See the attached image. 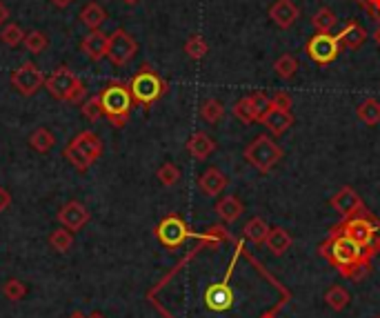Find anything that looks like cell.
<instances>
[{
	"label": "cell",
	"instance_id": "f546056e",
	"mask_svg": "<svg viewBox=\"0 0 380 318\" xmlns=\"http://www.w3.org/2000/svg\"><path fill=\"white\" fill-rule=\"evenodd\" d=\"M349 292L345 287H340V285H331L327 292H325V303L331 307L334 312H343L345 307L349 305Z\"/></svg>",
	"mask_w": 380,
	"mask_h": 318
},
{
	"label": "cell",
	"instance_id": "f35d334b",
	"mask_svg": "<svg viewBox=\"0 0 380 318\" xmlns=\"http://www.w3.org/2000/svg\"><path fill=\"white\" fill-rule=\"evenodd\" d=\"M198 238H203L207 245H218V242H225V240H230V231H227L225 227L221 225H214V227H209L203 236H198Z\"/></svg>",
	"mask_w": 380,
	"mask_h": 318
},
{
	"label": "cell",
	"instance_id": "681fc988",
	"mask_svg": "<svg viewBox=\"0 0 380 318\" xmlns=\"http://www.w3.org/2000/svg\"><path fill=\"white\" fill-rule=\"evenodd\" d=\"M122 3H125V5H138L140 0H122Z\"/></svg>",
	"mask_w": 380,
	"mask_h": 318
},
{
	"label": "cell",
	"instance_id": "d6a6232c",
	"mask_svg": "<svg viewBox=\"0 0 380 318\" xmlns=\"http://www.w3.org/2000/svg\"><path fill=\"white\" fill-rule=\"evenodd\" d=\"M207 52H209L207 41L203 38L201 34L189 36L187 43H185V54L189 56V58H192V60H203L207 56Z\"/></svg>",
	"mask_w": 380,
	"mask_h": 318
},
{
	"label": "cell",
	"instance_id": "e575fe53",
	"mask_svg": "<svg viewBox=\"0 0 380 318\" xmlns=\"http://www.w3.org/2000/svg\"><path fill=\"white\" fill-rule=\"evenodd\" d=\"M156 179L160 181V185L174 187V185H178V181H180V170H178V167H176L174 163H163V165L158 167Z\"/></svg>",
	"mask_w": 380,
	"mask_h": 318
},
{
	"label": "cell",
	"instance_id": "1f68e13d",
	"mask_svg": "<svg viewBox=\"0 0 380 318\" xmlns=\"http://www.w3.org/2000/svg\"><path fill=\"white\" fill-rule=\"evenodd\" d=\"M49 245H52V249L58 251V254H67V251L74 247V231L65 229V227L54 229L52 236H49Z\"/></svg>",
	"mask_w": 380,
	"mask_h": 318
},
{
	"label": "cell",
	"instance_id": "7c38bea8",
	"mask_svg": "<svg viewBox=\"0 0 380 318\" xmlns=\"http://www.w3.org/2000/svg\"><path fill=\"white\" fill-rule=\"evenodd\" d=\"M329 205H331V207H334L345 220L351 218V216H356V214H363V212H365V203H363V198L358 196V192L354 190V187H343V190H338L334 196H331Z\"/></svg>",
	"mask_w": 380,
	"mask_h": 318
},
{
	"label": "cell",
	"instance_id": "d4e9b609",
	"mask_svg": "<svg viewBox=\"0 0 380 318\" xmlns=\"http://www.w3.org/2000/svg\"><path fill=\"white\" fill-rule=\"evenodd\" d=\"M107 21V12L98 5V3H89V5H85L82 7V12H80V23L87 27L89 32L93 30H100V25Z\"/></svg>",
	"mask_w": 380,
	"mask_h": 318
},
{
	"label": "cell",
	"instance_id": "ac0fdd59",
	"mask_svg": "<svg viewBox=\"0 0 380 318\" xmlns=\"http://www.w3.org/2000/svg\"><path fill=\"white\" fill-rule=\"evenodd\" d=\"M227 185H230V179L218 167H209V170L201 174V179H198V187H201L205 196H212V198L221 196L227 190Z\"/></svg>",
	"mask_w": 380,
	"mask_h": 318
},
{
	"label": "cell",
	"instance_id": "c3c4849f",
	"mask_svg": "<svg viewBox=\"0 0 380 318\" xmlns=\"http://www.w3.org/2000/svg\"><path fill=\"white\" fill-rule=\"evenodd\" d=\"M89 318H107V316H102L100 312H93V314H89Z\"/></svg>",
	"mask_w": 380,
	"mask_h": 318
},
{
	"label": "cell",
	"instance_id": "8992f818",
	"mask_svg": "<svg viewBox=\"0 0 380 318\" xmlns=\"http://www.w3.org/2000/svg\"><path fill=\"white\" fill-rule=\"evenodd\" d=\"M45 89L52 98L63 102H80L85 98V93H87L82 80L69 67H65V65L52 71L49 78H45Z\"/></svg>",
	"mask_w": 380,
	"mask_h": 318
},
{
	"label": "cell",
	"instance_id": "603a6c76",
	"mask_svg": "<svg viewBox=\"0 0 380 318\" xmlns=\"http://www.w3.org/2000/svg\"><path fill=\"white\" fill-rule=\"evenodd\" d=\"M269 225H267V220L260 218V216H254L245 223V227H243V234H245V238L247 240H252L254 245H265V240H267L269 236Z\"/></svg>",
	"mask_w": 380,
	"mask_h": 318
},
{
	"label": "cell",
	"instance_id": "8fae6325",
	"mask_svg": "<svg viewBox=\"0 0 380 318\" xmlns=\"http://www.w3.org/2000/svg\"><path fill=\"white\" fill-rule=\"evenodd\" d=\"M9 82H12V87L21 93V96H34L38 89L45 87V76L34 63H23L21 67H16L12 71Z\"/></svg>",
	"mask_w": 380,
	"mask_h": 318
},
{
	"label": "cell",
	"instance_id": "ee69618b",
	"mask_svg": "<svg viewBox=\"0 0 380 318\" xmlns=\"http://www.w3.org/2000/svg\"><path fill=\"white\" fill-rule=\"evenodd\" d=\"M7 18H9V9L0 3V27H5V23H7Z\"/></svg>",
	"mask_w": 380,
	"mask_h": 318
},
{
	"label": "cell",
	"instance_id": "4fadbf2b",
	"mask_svg": "<svg viewBox=\"0 0 380 318\" xmlns=\"http://www.w3.org/2000/svg\"><path fill=\"white\" fill-rule=\"evenodd\" d=\"M89 218H91V214L78 201L65 203L60 207V212H58V223L65 229H69V231H80L89 223Z\"/></svg>",
	"mask_w": 380,
	"mask_h": 318
},
{
	"label": "cell",
	"instance_id": "74e56055",
	"mask_svg": "<svg viewBox=\"0 0 380 318\" xmlns=\"http://www.w3.org/2000/svg\"><path fill=\"white\" fill-rule=\"evenodd\" d=\"M25 47L30 54H43L47 49V45H49V41H47V36L43 32H30L25 34Z\"/></svg>",
	"mask_w": 380,
	"mask_h": 318
},
{
	"label": "cell",
	"instance_id": "f907efd6",
	"mask_svg": "<svg viewBox=\"0 0 380 318\" xmlns=\"http://www.w3.org/2000/svg\"><path fill=\"white\" fill-rule=\"evenodd\" d=\"M262 318H276V316H273V314H265Z\"/></svg>",
	"mask_w": 380,
	"mask_h": 318
},
{
	"label": "cell",
	"instance_id": "5bb4252c",
	"mask_svg": "<svg viewBox=\"0 0 380 318\" xmlns=\"http://www.w3.org/2000/svg\"><path fill=\"white\" fill-rule=\"evenodd\" d=\"M269 18L273 25L280 27V30H291L300 18V9L293 0H276V3L269 7Z\"/></svg>",
	"mask_w": 380,
	"mask_h": 318
},
{
	"label": "cell",
	"instance_id": "ffe728a7",
	"mask_svg": "<svg viewBox=\"0 0 380 318\" xmlns=\"http://www.w3.org/2000/svg\"><path fill=\"white\" fill-rule=\"evenodd\" d=\"M187 152L192 158H196V161H207V158L216 152V143L209 134L194 132L187 140Z\"/></svg>",
	"mask_w": 380,
	"mask_h": 318
},
{
	"label": "cell",
	"instance_id": "cb8c5ba5",
	"mask_svg": "<svg viewBox=\"0 0 380 318\" xmlns=\"http://www.w3.org/2000/svg\"><path fill=\"white\" fill-rule=\"evenodd\" d=\"M356 116H358V120H363L367 127L380 125V100H376V98H365L356 107Z\"/></svg>",
	"mask_w": 380,
	"mask_h": 318
},
{
	"label": "cell",
	"instance_id": "b9f144b4",
	"mask_svg": "<svg viewBox=\"0 0 380 318\" xmlns=\"http://www.w3.org/2000/svg\"><path fill=\"white\" fill-rule=\"evenodd\" d=\"M271 105L278 107V109H284V111H291L293 100H291V96H289L287 91H276V93L271 96Z\"/></svg>",
	"mask_w": 380,
	"mask_h": 318
},
{
	"label": "cell",
	"instance_id": "6da1fadb",
	"mask_svg": "<svg viewBox=\"0 0 380 318\" xmlns=\"http://www.w3.org/2000/svg\"><path fill=\"white\" fill-rule=\"evenodd\" d=\"M334 263L340 267V274L351 276V278H358L363 267H367V258L372 256V251L360 247L356 240H351L349 236H345L343 231H334L331 238L327 240V245L322 247Z\"/></svg>",
	"mask_w": 380,
	"mask_h": 318
},
{
	"label": "cell",
	"instance_id": "83f0119b",
	"mask_svg": "<svg viewBox=\"0 0 380 318\" xmlns=\"http://www.w3.org/2000/svg\"><path fill=\"white\" fill-rule=\"evenodd\" d=\"M201 118L207 120V123H221V120L225 118V105L221 100H216V98H207L201 102Z\"/></svg>",
	"mask_w": 380,
	"mask_h": 318
},
{
	"label": "cell",
	"instance_id": "4316f807",
	"mask_svg": "<svg viewBox=\"0 0 380 318\" xmlns=\"http://www.w3.org/2000/svg\"><path fill=\"white\" fill-rule=\"evenodd\" d=\"M54 145H56V136L47 127H38L36 132L30 136V147L34 149V152H38V154L52 152Z\"/></svg>",
	"mask_w": 380,
	"mask_h": 318
},
{
	"label": "cell",
	"instance_id": "8d00e7d4",
	"mask_svg": "<svg viewBox=\"0 0 380 318\" xmlns=\"http://www.w3.org/2000/svg\"><path fill=\"white\" fill-rule=\"evenodd\" d=\"M80 114H82L85 118H87L89 123H96V120L102 118V107H100V96H98V93L82 102Z\"/></svg>",
	"mask_w": 380,
	"mask_h": 318
},
{
	"label": "cell",
	"instance_id": "d590c367",
	"mask_svg": "<svg viewBox=\"0 0 380 318\" xmlns=\"http://www.w3.org/2000/svg\"><path fill=\"white\" fill-rule=\"evenodd\" d=\"M0 41H3L7 47H18L25 41V32L16 23H9L3 27V32H0Z\"/></svg>",
	"mask_w": 380,
	"mask_h": 318
},
{
	"label": "cell",
	"instance_id": "277c9868",
	"mask_svg": "<svg viewBox=\"0 0 380 318\" xmlns=\"http://www.w3.org/2000/svg\"><path fill=\"white\" fill-rule=\"evenodd\" d=\"M129 89L134 102L140 107L149 109L156 100H160L167 91V82L160 78V73L154 71L149 65H142V67L134 73V78L129 80Z\"/></svg>",
	"mask_w": 380,
	"mask_h": 318
},
{
	"label": "cell",
	"instance_id": "836d02e7",
	"mask_svg": "<svg viewBox=\"0 0 380 318\" xmlns=\"http://www.w3.org/2000/svg\"><path fill=\"white\" fill-rule=\"evenodd\" d=\"M3 296L12 303H21L23 298L27 296V285L18 278H9V280H5V285H3Z\"/></svg>",
	"mask_w": 380,
	"mask_h": 318
},
{
	"label": "cell",
	"instance_id": "7dc6e473",
	"mask_svg": "<svg viewBox=\"0 0 380 318\" xmlns=\"http://www.w3.org/2000/svg\"><path fill=\"white\" fill-rule=\"evenodd\" d=\"M69 318H89V316H87V314H82V312H74Z\"/></svg>",
	"mask_w": 380,
	"mask_h": 318
},
{
	"label": "cell",
	"instance_id": "30bf717a",
	"mask_svg": "<svg viewBox=\"0 0 380 318\" xmlns=\"http://www.w3.org/2000/svg\"><path fill=\"white\" fill-rule=\"evenodd\" d=\"M192 236H196V234L189 229L187 223L180 216H176V214L163 218L156 227V238L160 240V245H165L167 249L180 247L187 238H192Z\"/></svg>",
	"mask_w": 380,
	"mask_h": 318
},
{
	"label": "cell",
	"instance_id": "7a4b0ae2",
	"mask_svg": "<svg viewBox=\"0 0 380 318\" xmlns=\"http://www.w3.org/2000/svg\"><path fill=\"white\" fill-rule=\"evenodd\" d=\"M98 96H100L102 116L116 129L125 127L131 116V109H134V96H131L129 85H125L120 80H109L100 89Z\"/></svg>",
	"mask_w": 380,
	"mask_h": 318
},
{
	"label": "cell",
	"instance_id": "2e32d148",
	"mask_svg": "<svg viewBox=\"0 0 380 318\" xmlns=\"http://www.w3.org/2000/svg\"><path fill=\"white\" fill-rule=\"evenodd\" d=\"M258 123L267 127L273 136H282V134L287 132V129L293 125V114H291V111H284V109H278V107L271 105V107L260 116Z\"/></svg>",
	"mask_w": 380,
	"mask_h": 318
},
{
	"label": "cell",
	"instance_id": "9a60e30c",
	"mask_svg": "<svg viewBox=\"0 0 380 318\" xmlns=\"http://www.w3.org/2000/svg\"><path fill=\"white\" fill-rule=\"evenodd\" d=\"M227 280H230V276H227L223 283H216L212 285L205 292V305L207 310L212 312H227L234 303V292L230 289V285H227Z\"/></svg>",
	"mask_w": 380,
	"mask_h": 318
},
{
	"label": "cell",
	"instance_id": "f6af8a7d",
	"mask_svg": "<svg viewBox=\"0 0 380 318\" xmlns=\"http://www.w3.org/2000/svg\"><path fill=\"white\" fill-rule=\"evenodd\" d=\"M71 3H74V0H52V5H54V7H58V9L69 7Z\"/></svg>",
	"mask_w": 380,
	"mask_h": 318
},
{
	"label": "cell",
	"instance_id": "bcb514c9",
	"mask_svg": "<svg viewBox=\"0 0 380 318\" xmlns=\"http://www.w3.org/2000/svg\"><path fill=\"white\" fill-rule=\"evenodd\" d=\"M374 41H376V45L380 47V23H378V27H376V32H374Z\"/></svg>",
	"mask_w": 380,
	"mask_h": 318
},
{
	"label": "cell",
	"instance_id": "9c48e42d",
	"mask_svg": "<svg viewBox=\"0 0 380 318\" xmlns=\"http://www.w3.org/2000/svg\"><path fill=\"white\" fill-rule=\"evenodd\" d=\"M138 54V43L136 38L125 30H116L109 36L107 43V58L111 60V65L116 67H125L131 60L136 58Z\"/></svg>",
	"mask_w": 380,
	"mask_h": 318
},
{
	"label": "cell",
	"instance_id": "d6986e66",
	"mask_svg": "<svg viewBox=\"0 0 380 318\" xmlns=\"http://www.w3.org/2000/svg\"><path fill=\"white\" fill-rule=\"evenodd\" d=\"M336 38L340 47H345V49H360L367 41V30L358 21H349L347 25H343V30L336 34Z\"/></svg>",
	"mask_w": 380,
	"mask_h": 318
},
{
	"label": "cell",
	"instance_id": "ba28073f",
	"mask_svg": "<svg viewBox=\"0 0 380 318\" xmlns=\"http://www.w3.org/2000/svg\"><path fill=\"white\" fill-rule=\"evenodd\" d=\"M340 43L338 38L331 32H316L313 36H309V41L305 45V52L309 58L320 65V67H325V65H331L340 54Z\"/></svg>",
	"mask_w": 380,
	"mask_h": 318
},
{
	"label": "cell",
	"instance_id": "60d3db41",
	"mask_svg": "<svg viewBox=\"0 0 380 318\" xmlns=\"http://www.w3.org/2000/svg\"><path fill=\"white\" fill-rule=\"evenodd\" d=\"M356 5L363 7L372 21L380 23V0H356Z\"/></svg>",
	"mask_w": 380,
	"mask_h": 318
},
{
	"label": "cell",
	"instance_id": "f1b7e54d",
	"mask_svg": "<svg viewBox=\"0 0 380 318\" xmlns=\"http://www.w3.org/2000/svg\"><path fill=\"white\" fill-rule=\"evenodd\" d=\"M338 23V16L334 14V9L329 7H320L316 14L311 16V25L316 32H331Z\"/></svg>",
	"mask_w": 380,
	"mask_h": 318
},
{
	"label": "cell",
	"instance_id": "7402d4cb",
	"mask_svg": "<svg viewBox=\"0 0 380 318\" xmlns=\"http://www.w3.org/2000/svg\"><path fill=\"white\" fill-rule=\"evenodd\" d=\"M291 245H293V238L284 227L269 229V236H267V240H265V247H267L269 254H273V256L287 254V251L291 249Z\"/></svg>",
	"mask_w": 380,
	"mask_h": 318
},
{
	"label": "cell",
	"instance_id": "7bdbcfd3",
	"mask_svg": "<svg viewBox=\"0 0 380 318\" xmlns=\"http://www.w3.org/2000/svg\"><path fill=\"white\" fill-rule=\"evenodd\" d=\"M9 205H12V194H9L5 187H0V214L7 212Z\"/></svg>",
	"mask_w": 380,
	"mask_h": 318
},
{
	"label": "cell",
	"instance_id": "3957f363",
	"mask_svg": "<svg viewBox=\"0 0 380 318\" xmlns=\"http://www.w3.org/2000/svg\"><path fill=\"white\" fill-rule=\"evenodd\" d=\"M102 138L96 132H80L76 134L63 149L65 161H69L78 172H87L89 167L102 156Z\"/></svg>",
	"mask_w": 380,
	"mask_h": 318
},
{
	"label": "cell",
	"instance_id": "4dcf8cb0",
	"mask_svg": "<svg viewBox=\"0 0 380 318\" xmlns=\"http://www.w3.org/2000/svg\"><path fill=\"white\" fill-rule=\"evenodd\" d=\"M273 71L278 73V78L282 80H291L293 76H296L298 71V60L293 58L291 54H282L276 58V63H273Z\"/></svg>",
	"mask_w": 380,
	"mask_h": 318
},
{
	"label": "cell",
	"instance_id": "e0dca14e",
	"mask_svg": "<svg viewBox=\"0 0 380 318\" xmlns=\"http://www.w3.org/2000/svg\"><path fill=\"white\" fill-rule=\"evenodd\" d=\"M107 43H109V36L102 34L100 30H93L82 38L80 43V52L87 56L89 60L98 63L102 58H107Z\"/></svg>",
	"mask_w": 380,
	"mask_h": 318
},
{
	"label": "cell",
	"instance_id": "44dd1931",
	"mask_svg": "<svg viewBox=\"0 0 380 318\" xmlns=\"http://www.w3.org/2000/svg\"><path fill=\"white\" fill-rule=\"evenodd\" d=\"M243 212H245V203L234 194L223 196V198L216 203V214L221 216L223 223H227V225L238 220L243 216Z\"/></svg>",
	"mask_w": 380,
	"mask_h": 318
},
{
	"label": "cell",
	"instance_id": "52a82bcc",
	"mask_svg": "<svg viewBox=\"0 0 380 318\" xmlns=\"http://www.w3.org/2000/svg\"><path fill=\"white\" fill-rule=\"evenodd\" d=\"M340 231L345 234V236H349L351 240H356L360 247L369 249L374 254V251L378 249L380 245V225L369 216H360V214H356V216H351L343 223V227H340Z\"/></svg>",
	"mask_w": 380,
	"mask_h": 318
},
{
	"label": "cell",
	"instance_id": "ab89813d",
	"mask_svg": "<svg viewBox=\"0 0 380 318\" xmlns=\"http://www.w3.org/2000/svg\"><path fill=\"white\" fill-rule=\"evenodd\" d=\"M249 98H252V102H254V107L258 109L260 116L271 107V98H269L265 91H254V93H249Z\"/></svg>",
	"mask_w": 380,
	"mask_h": 318
},
{
	"label": "cell",
	"instance_id": "5b68a950",
	"mask_svg": "<svg viewBox=\"0 0 380 318\" xmlns=\"http://www.w3.org/2000/svg\"><path fill=\"white\" fill-rule=\"evenodd\" d=\"M282 156H284L282 147L267 134L256 136L252 143L245 147V161L249 163L254 170H258L260 174H269L273 167L282 161Z\"/></svg>",
	"mask_w": 380,
	"mask_h": 318
},
{
	"label": "cell",
	"instance_id": "484cf974",
	"mask_svg": "<svg viewBox=\"0 0 380 318\" xmlns=\"http://www.w3.org/2000/svg\"><path fill=\"white\" fill-rule=\"evenodd\" d=\"M232 114L241 120V123L245 125H252V123H258L260 120V114H258V109L254 107V102L249 96H245L241 100H236L234 102V107H232Z\"/></svg>",
	"mask_w": 380,
	"mask_h": 318
}]
</instances>
